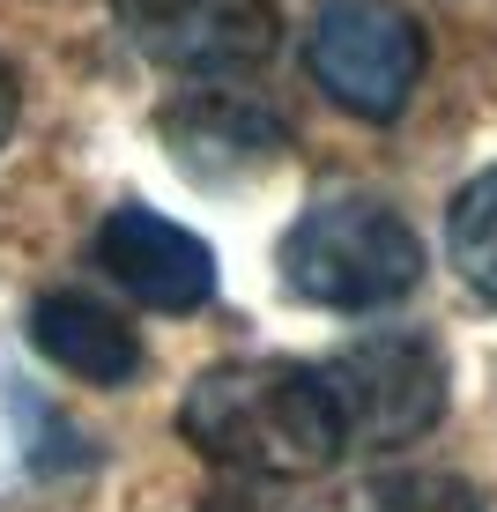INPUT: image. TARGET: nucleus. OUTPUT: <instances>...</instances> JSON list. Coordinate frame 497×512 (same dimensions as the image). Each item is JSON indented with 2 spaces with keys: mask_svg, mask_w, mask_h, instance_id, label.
<instances>
[{
  "mask_svg": "<svg viewBox=\"0 0 497 512\" xmlns=\"http://www.w3.org/2000/svg\"><path fill=\"white\" fill-rule=\"evenodd\" d=\"M446 253H453V275L468 282L475 297H490V305H497V171H475V179L453 193V208H446Z\"/></svg>",
  "mask_w": 497,
  "mask_h": 512,
  "instance_id": "nucleus-9",
  "label": "nucleus"
},
{
  "mask_svg": "<svg viewBox=\"0 0 497 512\" xmlns=\"http://www.w3.org/2000/svg\"><path fill=\"white\" fill-rule=\"evenodd\" d=\"M15 112H23V90H15V67L0 60V141L15 134Z\"/></svg>",
  "mask_w": 497,
  "mask_h": 512,
  "instance_id": "nucleus-11",
  "label": "nucleus"
},
{
  "mask_svg": "<svg viewBox=\"0 0 497 512\" xmlns=\"http://www.w3.org/2000/svg\"><path fill=\"white\" fill-rule=\"evenodd\" d=\"M282 282L319 312H379L423 282V238L386 201L334 193L312 201L282 238Z\"/></svg>",
  "mask_w": 497,
  "mask_h": 512,
  "instance_id": "nucleus-2",
  "label": "nucleus"
},
{
  "mask_svg": "<svg viewBox=\"0 0 497 512\" xmlns=\"http://www.w3.org/2000/svg\"><path fill=\"white\" fill-rule=\"evenodd\" d=\"M112 23L171 75H245L282 38L268 0H112Z\"/></svg>",
  "mask_w": 497,
  "mask_h": 512,
  "instance_id": "nucleus-5",
  "label": "nucleus"
},
{
  "mask_svg": "<svg viewBox=\"0 0 497 512\" xmlns=\"http://www.w3.org/2000/svg\"><path fill=\"white\" fill-rule=\"evenodd\" d=\"M179 431L216 468L268 475V483H297L349 446L319 364H290V357H245L201 372L179 409Z\"/></svg>",
  "mask_w": 497,
  "mask_h": 512,
  "instance_id": "nucleus-1",
  "label": "nucleus"
},
{
  "mask_svg": "<svg viewBox=\"0 0 497 512\" xmlns=\"http://www.w3.org/2000/svg\"><path fill=\"white\" fill-rule=\"evenodd\" d=\"M208 141H216V179L230 164H245V156H275L282 149V127H275V112H260V104H230V97H201V104H179L171 112V149L186 156H201Z\"/></svg>",
  "mask_w": 497,
  "mask_h": 512,
  "instance_id": "nucleus-8",
  "label": "nucleus"
},
{
  "mask_svg": "<svg viewBox=\"0 0 497 512\" xmlns=\"http://www.w3.org/2000/svg\"><path fill=\"white\" fill-rule=\"evenodd\" d=\"M305 60H312V82L349 119L386 127L423 75V30L394 0H319Z\"/></svg>",
  "mask_w": 497,
  "mask_h": 512,
  "instance_id": "nucleus-3",
  "label": "nucleus"
},
{
  "mask_svg": "<svg viewBox=\"0 0 497 512\" xmlns=\"http://www.w3.org/2000/svg\"><path fill=\"white\" fill-rule=\"evenodd\" d=\"M30 342H38L45 364H60V372H75L90 386L141 379V334L112 305H97V297H75V290L38 297L30 305Z\"/></svg>",
  "mask_w": 497,
  "mask_h": 512,
  "instance_id": "nucleus-7",
  "label": "nucleus"
},
{
  "mask_svg": "<svg viewBox=\"0 0 497 512\" xmlns=\"http://www.w3.org/2000/svg\"><path fill=\"white\" fill-rule=\"evenodd\" d=\"M349 446H408L446 416V357L423 334H379L319 364Z\"/></svg>",
  "mask_w": 497,
  "mask_h": 512,
  "instance_id": "nucleus-4",
  "label": "nucleus"
},
{
  "mask_svg": "<svg viewBox=\"0 0 497 512\" xmlns=\"http://www.w3.org/2000/svg\"><path fill=\"white\" fill-rule=\"evenodd\" d=\"M201 512H312L290 483H268V475H230L201 498Z\"/></svg>",
  "mask_w": 497,
  "mask_h": 512,
  "instance_id": "nucleus-10",
  "label": "nucleus"
},
{
  "mask_svg": "<svg viewBox=\"0 0 497 512\" xmlns=\"http://www.w3.org/2000/svg\"><path fill=\"white\" fill-rule=\"evenodd\" d=\"M97 260L134 305L149 312H201L216 297V253L186 231V223L156 216V208H119L97 231Z\"/></svg>",
  "mask_w": 497,
  "mask_h": 512,
  "instance_id": "nucleus-6",
  "label": "nucleus"
}]
</instances>
